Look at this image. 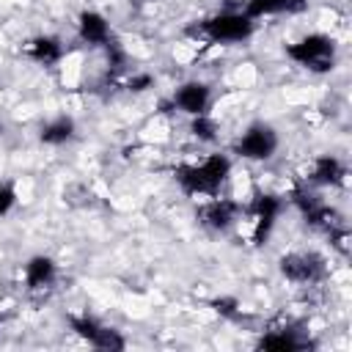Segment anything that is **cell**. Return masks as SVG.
Instances as JSON below:
<instances>
[{"label": "cell", "instance_id": "6da1fadb", "mask_svg": "<svg viewBox=\"0 0 352 352\" xmlns=\"http://www.w3.org/2000/svg\"><path fill=\"white\" fill-rule=\"evenodd\" d=\"M231 173V160L226 154H209L201 162L179 165L176 168V184L187 195H204L212 198L220 192V187L228 182Z\"/></svg>", "mask_w": 352, "mask_h": 352}, {"label": "cell", "instance_id": "7a4b0ae2", "mask_svg": "<svg viewBox=\"0 0 352 352\" xmlns=\"http://www.w3.org/2000/svg\"><path fill=\"white\" fill-rule=\"evenodd\" d=\"M256 19H250L245 11H223L214 16H206L198 25V36H204L212 44H234L253 36Z\"/></svg>", "mask_w": 352, "mask_h": 352}, {"label": "cell", "instance_id": "3957f363", "mask_svg": "<svg viewBox=\"0 0 352 352\" xmlns=\"http://www.w3.org/2000/svg\"><path fill=\"white\" fill-rule=\"evenodd\" d=\"M286 58H292L302 69L322 74V72H330L336 66V41L324 33H308L300 41L286 47Z\"/></svg>", "mask_w": 352, "mask_h": 352}, {"label": "cell", "instance_id": "277c9868", "mask_svg": "<svg viewBox=\"0 0 352 352\" xmlns=\"http://www.w3.org/2000/svg\"><path fill=\"white\" fill-rule=\"evenodd\" d=\"M278 270L286 280L292 283H302V286H314L319 280H324L327 275V261L324 256H319L316 250H292L286 256H280Z\"/></svg>", "mask_w": 352, "mask_h": 352}, {"label": "cell", "instance_id": "5b68a950", "mask_svg": "<svg viewBox=\"0 0 352 352\" xmlns=\"http://www.w3.org/2000/svg\"><path fill=\"white\" fill-rule=\"evenodd\" d=\"M69 324L74 330V336H80L85 344H91L94 349H104V352H118L126 346V338L113 330L110 324H102L99 319L88 316V314H77V316H69Z\"/></svg>", "mask_w": 352, "mask_h": 352}, {"label": "cell", "instance_id": "8992f818", "mask_svg": "<svg viewBox=\"0 0 352 352\" xmlns=\"http://www.w3.org/2000/svg\"><path fill=\"white\" fill-rule=\"evenodd\" d=\"M280 209H283V201L278 195H272V192H256L250 198L248 214H250V223H253V234H250L253 245H264L267 242L270 231L275 228V220H278Z\"/></svg>", "mask_w": 352, "mask_h": 352}, {"label": "cell", "instance_id": "52a82bcc", "mask_svg": "<svg viewBox=\"0 0 352 352\" xmlns=\"http://www.w3.org/2000/svg\"><path fill=\"white\" fill-rule=\"evenodd\" d=\"M278 151V132L270 124H250L234 143V154L245 160H270Z\"/></svg>", "mask_w": 352, "mask_h": 352}, {"label": "cell", "instance_id": "ba28073f", "mask_svg": "<svg viewBox=\"0 0 352 352\" xmlns=\"http://www.w3.org/2000/svg\"><path fill=\"white\" fill-rule=\"evenodd\" d=\"M242 214V206L231 198H220V195H212L201 209H198V220L204 228L214 231V234H226L236 226Z\"/></svg>", "mask_w": 352, "mask_h": 352}, {"label": "cell", "instance_id": "9c48e42d", "mask_svg": "<svg viewBox=\"0 0 352 352\" xmlns=\"http://www.w3.org/2000/svg\"><path fill=\"white\" fill-rule=\"evenodd\" d=\"M209 104H212V88L201 80H187L173 91V107L187 113L190 118L209 113Z\"/></svg>", "mask_w": 352, "mask_h": 352}, {"label": "cell", "instance_id": "30bf717a", "mask_svg": "<svg viewBox=\"0 0 352 352\" xmlns=\"http://www.w3.org/2000/svg\"><path fill=\"white\" fill-rule=\"evenodd\" d=\"M77 36L88 44V47H104L113 41L110 33V22L99 14V11H82L77 16Z\"/></svg>", "mask_w": 352, "mask_h": 352}, {"label": "cell", "instance_id": "8fae6325", "mask_svg": "<svg viewBox=\"0 0 352 352\" xmlns=\"http://www.w3.org/2000/svg\"><path fill=\"white\" fill-rule=\"evenodd\" d=\"M258 346L261 349H278V352H300V349H308L314 344L308 336H302L294 327H272L270 333H264L258 338Z\"/></svg>", "mask_w": 352, "mask_h": 352}, {"label": "cell", "instance_id": "7c38bea8", "mask_svg": "<svg viewBox=\"0 0 352 352\" xmlns=\"http://www.w3.org/2000/svg\"><path fill=\"white\" fill-rule=\"evenodd\" d=\"M58 278V264L50 256H30L25 264V286L30 292H44L55 283Z\"/></svg>", "mask_w": 352, "mask_h": 352}, {"label": "cell", "instance_id": "4fadbf2b", "mask_svg": "<svg viewBox=\"0 0 352 352\" xmlns=\"http://www.w3.org/2000/svg\"><path fill=\"white\" fill-rule=\"evenodd\" d=\"M25 55H28L33 63L50 69V66L60 63V58H63V44H60V38H55V36H36V38L28 41Z\"/></svg>", "mask_w": 352, "mask_h": 352}, {"label": "cell", "instance_id": "5bb4252c", "mask_svg": "<svg viewBox=\"0 0 352 352\" xmlns=\"http://www.w3.org/2000/svg\"><path fill=\"white\" fill-rule=\"evenodd\" d=\"M346 176V168L338 157L333 154H322L311 162V170H308V182L311 184H319V187H327V184H338L341 179Z\"/></svg>", "mask_w": 352, "mask_h": 352}, {"label": "cell", "instance_id": "9a60e30c", "mask_svg": "<svg viewBox=\"0 0 352 352\" xmlns=\"http://www.w3.org/2000/svg\"><path fill=\"white\" fill-rule=\"evenodd\" d=\"M305 0H248L245 3V14L250 19L258 16H272V14H283V11H302Z\"/></svg>", "mask_w": 352, "mask_h": 352}, {"label": "cell", "instance_id": "2e32d148", "mask_svg": "<svg viewBox=\"0 0 352 352\" xmlns=\"http://www.w3.org/2000/svg\"><path fill=\"white\" fill-rule=\"evenodd\" d=\"M74 118H69V116H58V118H52V121H47L44 126H41V132H38V138H41V143H47V146H63V143H69L72 138H74Z\"/></svg>", "mask_w": 352, "mask_h": 352}, {"label": "cell", "instance_id": "e0dca14e", "mask_svg": "<svg viewBox=\"0 0 352 352\" xmlns=\"http://www.w3.org/2000/svg\"><path fill=\"white\" fill-rule=\"evenodd\" d=\"M190 132H192L198 140H206V143H212V140L217 138V124H214V118H212L209 113H204V116H192Z\"/></svg>", "mask_w": 352, "mask_h": 352}, {"label": "cell", "instance_id": "ac0fdd59", "mask_svg": "<svg viewBox=\"0 0 352 352\" xmlns=\"http://www.w3.org/2000/svg\"><path fill=\"white\" fill-rule=\"evenodd\" d=\"M151 85H154V77H151L148 72H138V74H132V77L124 82V88L132 91V94H143V91H148Z\"/></svg>", "mask_w": 352, "mask_h": 352}, {"label": "cell", "instance_id": "d6986e66", "mask_svg": "<svg viewBox=\"0 0 352 352\" xmlns=\"http://www.w3.org/2000/svg\"><path fill=\"white\" fill-rule=\"evenodd\" d=\"M14 204H16V190H14V184L0 182V217L8 214V212L14 209Z\"/></svg>", "mask_w": 352, "mask_h": 352}, {"label": "cell", "instance_id": "ffe728a7", "mask_svg": "<svg viewBox=\"0 0 352 352\" xmlns=\"http://www.w3.org/2000/svg\"><path fill=\"white\" fill-rule=\"evenodd\" d=\"M214 311L220 316H236L239 314V302L234 297H220V300H214Z\"/></svg>", "mask_w": 352, "mask_h": 352}, {"label": "cell", "instance_id": "44dd1931", "mask_svg": "<svg viewBox=\"0 0 352 352\" xmlns=\"http://www.w3.org/2000/svg\"><path fill=\"white\" fill-rule=\"evenodd\" d=\"M0 324H3V314H0Z\"/></svg>", "mask_w": 352, "mask_h": 352}]
</instances>
